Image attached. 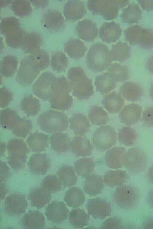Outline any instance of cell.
Returning a JSON list of instances; mask_svg holds the SVG:
<instances>
[{"mask_svg":"<svg viewBox=\"0 0 153 229\" xmlns=\"http://www.w3.org/2000/svg\"><path fill=\"white\" fill-rule=\"evenodd\" d=\"M68 77L74 96L79 100L89 99L94 93L91 79L80 66L73 67L69 70Z\"/></svg>","mask_w":153,"mask_h":229,"instance_id":"obj_1","label":"cell"},{"mask_svg":"<svg viewBox=\"0 0 153 229\" xmlns=\"http://www.w3.org/2000/svg\"><path fill=\"white\" fill-rule=\"evenodd\" d=\"M113 60L108 47L105 44L97 42L90 47L86 55L87 67L94 73L107 70Z\"/></svg>","mask_w":153,"mask_h":229,"instance_id":"obj_2","label":"cell"},{"mask_svg":"<svg viewBox=\"0 0 153 229\" xmlns=\"http://www.w3.org/2000/svg\"><path fill=\"white\" fill-rule=\"evenodd\" d=\"M124 4L123 1L120 0H91L87 1L86 6L93 14L111 20L117 17L119 9Z\"/></svg>","mask_w":153,"mask_h":229,"instance_id":"obj_3","label":"cell"},{"mask_svg":"<svg viewBox=\"0 0 153 229\" xmlns=\"http://www.w3.org/2000/svg\"><path fill=\"white\" fill-rule=\"evenodd\" d=\"M117 134L110 125H103L97 128L92 137V144L97 150L104 151L114 147L117 141Z\"/></svg>","mask_w":153,"mask_h":229,"instance_id":"obj_4","label":"cell"},{"mask_svg":"<svg viewBox=\"0 0 153 229\" xmlns=\"http://www.w3.org/2000/svg\"><path fill=\"white\" fill-rule=\"evenodd\" d=\"M8 164L13 170L22 169L25 165L27 148L22 140H14L9 141L8 145Z\"/></svg>","mask_w":153,"mask_h":229,"instance_id":"obj_5","label":"cell"},{"mask_svg":"<svg viewBox=\"0 0 153 229\" xmlns=\"http://www.w3.org/2000/svg\"><path fill=\"white\" fill-rule=\"evenodd\" d=\"M28 203L25 196L18 192L10 193L6 197L4 203V213L11 216H17L25 213Z\"/></svg>","mask_w":153,"mask_h":229,"instance_id":"obj_6","label":"cell"},{"mask_svg":"<svg viewBox=\"0 0 153 229\" xmlns=\"http://www.w3.org/2000/svg\"><path fill=\"white\" fill-rule=\"evenodd\" d=\"M69 210L64 202L53 201L48 204L45 209V215L47 219L54 224H59L68 218Z\"/></svg>","mask_w":153,"mask_h":229,"instance_id":"obj_7","label":"cell"},{"mask_svg":"<svg viewBox=\"0 0 153 229\" xmlns=\"http://www.w3.org/2000/svg\"><path fill=\"white\" fill-rule=\"evenodd\" d=\"M88 213L95 219H105L111 213L110 203L102 198H95L89 199L86 204Z\"/></svg>","mask_w":153,"mask_h":229,"instance_id":"obj_8","label":"cell"},{"mask_svg":"<svg viewBox=\"0 0 153 229\" xmlns=\"http://www.w3.org/2000/svg\"><path fill=\"white\" fill-rule=\"evenodd\" d=\"M94 148L89 139L85 135H77L71 141L70 149L76 157H85L92 154Z\"/></svg>","mask_w":153,"mask_h":229,"instance_id":"obj_9","label":"cell"},{"mask_svg":"<svg viewBox=\"0 0 153 229\" xmlns=\"http://www.w3.org/2000/svg\"><path fill=\"white\" fill-rule=\"evenodd\" d=\"M42 22L46 28L52 31H60L65 27V20L62 14L55 9H49L45 12Z\"/></svg>","mask_w":153,"mask_h":229,"instance_id":"obj_10","label":"cell"},{"mask_svg":"<svg viewBox=\"0 0 153 229\" xmlns=\"http://www.w3.org/2000/svg\"><path fill=\"white\" fill-rule=\"evenodd\" d=\"M76 30L78 36L87 42L93 41L97 37L98 33L96 24L92 20L87 18L78 23Z\"/></svg>","mask_w":153,"mask_h":229,"instance_id":"obj_11","label":"cell"},{"mask_svg":"<svg viewBox=\"0 0 153 229\" xmlns=\"http://www.w3.org/2000/svg\"><path fill=\"white\" fill-rule=\"evenodd\" d=\"M20 222L25 229H43L46 225L44 215L38 210L30 211L25 213L20 219Z\"/></svg>","mask_w":153,"mask_h":229,"instance_id":"obj_12","label":"cell"},{"mask_svg":"<svg viewBox=\"0 0 153 229\" xmlns=\"http://www.w3.org/2000/svg\"><path fill=\"white\" fill-rule=\"evenodd\" d=\"M86 13L85 4L81 1L69 0L64 4V15L69 21H74L81 19Z\"/></svg>","mask_w":153,"mask_h":229,"instance_id":"obj_13","label":"cell"},{"mask_svg":"<svg viewBox=\"0 0 153 229\" xmlns=\"http://www.w3.org/2000/svg\"><path fill=\"white\" fill-rule=\"evenodd\" d=\"M141 108L138 105L130 104L124 106L119 112L120 121L126 126H130L138 122L141 115Z\"/></svg>","mask_w":153,"mask_h":229,"instance_id":"obj_14","label":"cell"},{"mask_svg":"<svg viewBox=\"0 0 153 229\" xmlns=\"http://www.w3.org/2000/svg\"><path fill=\"white\" fill-rule=\"evenodd\" d=\"M69 122L71 129L76 136L85 135L90 130L91 123L88 117L82 113L73 114Z\"/></svg>","mask_w":153,"mask_h":229,"instance_id":"obj_15","label":"cell"},{"mask_svg":"<svg viewBox=\"0 0 153 229\" xmlns=\"http://www.w3.org/2000/svg\"><path fill=\"white\" fill-rule=\"evenodd\" d=\"M121 32V29L118 24L114 21L106 22L101 26L99 35L103 41L110 43L118 40Z\"/></svg>","mask_w":153,"mask_h":229,"instance_id":"obj_16","label":"cell"},{"mask_svg":"<svg viewBox=\"0 0 153 229\" xmlns=\"http://www.w3.org/2000/svg\"><path fill=\"white\" fill-rule=\"evenodd\" d=\"M101 103L110 114L117 113L123 107L124 99L119 93L113 91L104 96Z\"/></svg>","mask_w":153,"mask_h":229,"instance_id":"obj_17","label":"cell"},{"mask_svg":"<svg viewBox=\"0 0 153 229\" xmlns=\"http://www.w3.org/2000/svg\"><path fill=\"white\" fill-rule=\"evenodd\" d=\"M125 148L121 146H114L107 150L105 156L106 165L109 168L117 169L123 164L126 152Z\"/></svg>","mask_w":153,"mask_h":229,"instance_id":"obj_18","label":"cell"},{"mask_svg":"<svg viewBox=\"0 0 153 229\" xmlns=\"http://www.w3.org/2000/svg\"><path fill=\"white\" fill-rule=\"evenodd\" d=\"M51 196V193L41 186L32 189L29 193L28 198L32 206L40 208L50 202Z\"/></svg>","mask_w":153,"mask_h":229,"instance_id":"obj_19","label":"cell"},{"mask_svg":"<svg viewBox=\"0 0 153 229\" xmlns=\"http://www.w3.org/2000/svg\"><path fill=\"white\" fill-rule=\"evenodd\" d=\"M87 49L83 42L76 38L69 39L64 46L65 52L70 58L74 59H79L83 58Z\"/></svg>","mask_w":153,"mask_h":229,"instance_id":"obj_20","label":"cell"},{"mask_svg":"<svg viewBox=\"0 0 153 229\" xmlns=\"http://www.w3.org/2000/svg\"><path fill=\"white\" fill-rule=\"evenodd\" d=\"M85 178L83 188L86 194L95 196L101 193L104 188V181L101 176L91 174Z\"/></svg>","mask_w":153,"mask_h":229,"instance_id":"obj_21","label":"cell"},{"mask_svg":"<svg viewBox=\"0 0 153 229\" xmlns=\"http://www.w3.org/2000/svg\"><path fill=\"white\" fill-rule=\"evenodd\" d=\"M96 91L101 95H106L114 90L116 82L107 71L97 76L94 81Z\"/></svg>","mask_w":153,"mask_h":229,"instance_id":"obj_22","label":"cell"},{"mask_svg":"<svg viewBox=\"0 0 153 229\" xmlns=\"http://www.w3.org/2000/svg\"><path fill=\"white\" fill-rule=\"evenodd\" d=\"M30 171L35 175H43L47 172L50 166L48 158L43 154H36L31 157L28 162Z\"/></svg>","mask_w":153,"mask_h":229,"instance_id":"obj_23","label":"cell"},{"mask_svg":"<svg viewBox=\"0 0 153 229\" xmlns=\"http://www.w3.org/2000/svg\"><path fill=\"white\" fill-rule=\"evenodd\" d=\"M146 160L144 151L138 147H133L126 151L124 158L123 164L128 168L132 167L133 165L144 164Z\"/></svg>","mask_w":153,"mask_h":229,"instance_id":"obj_24","label":"cell"},{"mask_svg":"<svg viewBox=\"0 0 153 229\" xmlns=\"http://www.w3.org/2000/svg\"><path fill=\"white\" fill-rule=\"evenodd\" d=\"M64 200L68 206L74 208L82 206L85 200V196L82 190L77 187H73L65 192Z\"/></svg>","mask_w":153,"mask_h":229,"instance_id":"obj_25","label":"cell"},{"mask_svg":"<svg viewBox=\"0 0 153 229\" xmlns=\"http://www.w3.org/2000/svg\"><path fill=\"white\" fill-rule=\"evenodd\" d=\"M89 215L83 209L76 208L74 209L69 213V223L75 228L84 227L88 224L90 219Z\"/></svg>","mask_w":153,"mask_h":229,"instance_id":"obj_26","label":"cell"},{"mask_svg":"<svg viewBox=\"0 0 153 229\" xmlns=\"http://www.w3.org/2000/svg\"><path fill=\"white\" fill-rule=\"evenodd\" d=\"M58 177L63 187H70L75 185L78 178L72 167L69 165L61 167L57 172Z\"/></svg>","mask_w":153,"mask_h":229,"instance_id":"obj_27","label":"cell"},{"mask_svg":"<svg viewBox=\"0 0 153 229\" xmlns=\"http://www.w3.org/2000/svg\"><path fill=\"white\" fill-rule=\"evenodd\" d=\"M119 93L124 99L128 101L137 100L141 96L142 91L139 85L131 82H126L120 87Z\"/></svg>","mask_w":153,"mask_h":229,"instance_id":"obj_28","label":"cell"},{"mask_svg":"<svg viewBox=\"0 0 153 229\" xmlns=\"http://www.w3.org/2000/svg\"><path fill=\"white\" fill-rule=\"evenodd\" d=\"M88 117L91 124L101 126L105 125L109 119L107 112L100 106L95 105L90 109Z\"/></svg>","mask_w":153,"mask_h":229,"instance_id":"obj_29","label":"cell"},{"mask_svg":"<svg viewBox=\"0 0 153 229\" xmlns=\"http://www.w3.org/2000/svg\"><path fill=\"white\" fill-rule=\"evenodd\" d=\"M74 170L78 175L86 177L93 171L94 163L91 158L82 157L74 162Z\"/></svg>","mask_w":153,"mask_h":229,"instance_id":"obj_30","label":"cell"},{"mask_svg":"<svg viewBox=\"0 0 153 229\" xmlns=\"http://www.w3.org/2000/svg\"><path fill=\"white\" fill-rule=\"evenodd\" d=\"M26 35L24 30L20 26L16 27L5 35L6 43L12 48L21 47Z\"/></svg>","mask_w":153,"mask_h":229,"instance_id":"obj_31","label":"cell"},{"mask_svg":"<svg viewBox=\"0 0 153 229\" xmlns=\"http://www.w3.org/2000/svg\"><path fill=\"white\" fill-rule=\"evenodd\" d=\"M71 141L66 133L60 132L53 135L51 139L53 148L59 153H64L70 149Z\"/></svg>","mask_w":153,"mask_h":229,"instance_id":"obj_32","label":"cell"},{"mask_svg":"<svg viewBox=\"0 0 153 229\" xmlns=\"http://www.w3.org/2000/svg\"><path fill=\"white\" fill-rule=\"evenodd\" d=\"M42 43V38L40 34L31 32L26 34L22 49L26 52H33L39 49Z\"/></svg>","mask_w":153,"mask_h":229,"instance_id":"obj_33","label":"cell"},{"mask_svg":"<svg viewBox=\"0 0 153 229\" xmlns=\"http://www.w3.org/2000/svg\"><path fill=\"white\" fill-rule=\"evenodd\" d=\"M118 136L119 142L126 146H131L133 145L137 137L135 130L128 126H124L120 130Z\"/></svg>","mask_w":153,"mask_h":229,"instance_id":"obj_34","label":"cell"},{"mask_svg":"<svg viewBox=\"0 0 153 229\" xmlns=\"http://www.w3.org/2000/svg\"><path fill=\"white\" fill-rule=\"evenodd\" d=\"M116 82H121L126 80L128 77L127 68L119 64H111L107 70Z\"/></svg>","mask_w":153,"mask_h":229,"instance_id":"obj_35","label":"cell"},{"mask_svg":"<svg viewBox=\"0 0 153 229\" xmlns=\"http://www.w3.org/2000/svg\"><path fill=\"white\" fill-rule=\"evenodd\" d=\"M13 12L16 15L25 17L30 15L32 12L30 2L27 0H14L11 5Z\"/></svg>","mask_w":153,"mask_h":229,"instance_id":"obj_36","label":"cell"},{"mask_svg":"<svg viewBox=\"0 0 153 229\" xmlns=\"http://www.w3.org/2000/svg\"><path fill=\"white\" fill-rule=\"evenodd\" d=\"M28 145L33 151H41L46 147L48 140L46 136L39 133L31 135L28 139Z\"/></svg>","mask_w":153,"mask_h":229,"instance_id":"obj_37","label":"cell"},{"mask_svg":"<svg viewBox=\"0 0 153 229\" xmlns=\"http://www.w3.org/2000/svg\"><path fill=\"white\" fill-rule=\"evenodd\" d=\"M41 185L51 193L59 191L63 187L57 176L54 174L46 176L43 179Z\"/></svg>","mask_w":153,"mask_h":229,"instance_id":"obj_38","label":"cell"},{"mask_svg":"<svg viewBox=\"0 0 153 229\" xmlns=\"http://www.w3.org/2000/svg\"><path fill=\"white\" fill-rule=\"evenodd\" d=\"M113 61L121 62L128 57L127 47L124 43L118 42L113 45L110 50Z\"/></svg>","mask_w":153,"mask_h":229,"instance_id":"obj_39","label":"cell"},{"mask_svg":"<svg viewBox=\"0 0 153 229\" xmlns=\"http://www.w3.org/2000/svg\"><path fill=\"white\" fill-rule=\"evenodd\" d=\"M125 174V172L120 170H111L107 171L103 177L104 182L109 186H115L119 184V179Z\"/></svg>","mask_w":153,"mask_h":229,"instance_id":"obj_40","label":"cell"},{"mask_svg":"<svg viewBox=\"0 0 153 229\" xmlns=\"http://www.w3.org/2000/svg\"><path fill=\"white\" fill-rule=\"evenodd\" d=\"M20 26L19 20L13 16L2 19L0 23V32L4 35L12 29Z\"/></svg>","mask_w":153,"mask_h":229,"instance_id":"obj_41","label":"cell"},{"mask_svg":"<svg viewBox=\"0 0 153 229\" xmlns=\"http://www.w3.org/2000/svg\"><path fill=\"white\" fill-rule=\"evenodd\" d=\"M52 62L56 63V67L60 71H64L68 64V60L65 54L61 51L57 52L53 55Z\"/></svg>","mask_w":153,"mask_h":229,"instance_id":"obj_42","label":"cell"},{"mask_svg":"<svg viewBox=\"0 0 153 229\" xmlns=\"http://www.w3.org/2000/svg\"><path fill=\"white\" fill-rule=\"evenodd\" d=\"M120 221L119 219L116 216L108 217L102 223L100 228L117 229L120 227Z\"/></svg>","mask_w":153,"mask_h":229,"instance_id":"obj_43","label":"cell"},{"mask_svg":"<svg viewBox=\"0 0 153 229\" xmlns=\"http://www.w3.org/2000/svg\"><path fill=\"white\" fill-rule=\"evenodd\" d=\"M143 121L146 126L153 127V107H149L143 112Z\"/></svg>","mask_w":153,"mask_h":229,"instance_id":"obj_44","label":"cell"},{"mask_svg":"<svg viewBox=\"0 0 153 229\" xmlns=\"http://www.w3.org/2000/svg\"><path fill=\"white\" fill-rule=\"evenodd\" d=\"M10 170L6 164L1 162L0 182H6L11 175Z\"/></svg>","mask_w":153,"mask_h":229,"instance_id":"obj_45","label":"cell"},{"mask_svg":"<svg viewBox=\"0 0 153 229\" xmlns=\"http://www.w3.org/2000/svg\"><path fill=\"white\" fill-rule=\"evenodd\" d=\"M32 4L35 7L38 8H42L46 7L49 4L48 0L31 1Z\"/></svg>","mask_w":153,"mask_h":229,"instance_id":"obj_46","label":"cell"},{"mask_svg":"<svg viewBox=\"0 0 153 229\" xmlns=\"http://www.w3.org/2000/svg\"><path fill=\"white\" fill-rule=\"evenodd\" d=\"M0 191L1 200H3L6 198L8 191L5 182H0Z\"/></svg>","mask_w":153,"mask_h":229,"instance_id":"obj_47","label":"cell"},{"mask_svg":"<svg viewBox=\"0 0 153 229\" xmlns=\"http://www.w3.org/2000/svg\"><path fill=\"white\" fill-rule=\"evenodd\" d=\"M10 1H0L1 7H4L8 5L11 2Z\"/></svg>","mask_w":153,"mask_h":229,"instance_id":"obj_48","label":"cell"},{"mask_svg":"<svg viewBox=\"0 0 153 229\" xmlns=\"http://www.w3.org/2000/svg\"><path fill=\"white\" fill-rule=\"evenodd\" d=\"M151 95L152 96V98H153V85L152 86L151 89Z\"/></svg>","mask_w":153,"mask_h":229,"instance_id":"obj_49","label":"cell"}]
</instances>
